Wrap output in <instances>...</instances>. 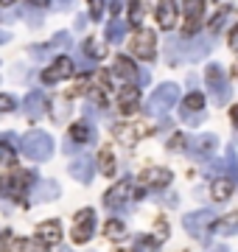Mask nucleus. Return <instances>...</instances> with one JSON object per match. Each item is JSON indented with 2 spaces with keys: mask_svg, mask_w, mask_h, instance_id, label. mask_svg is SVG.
I'll return each mask as SVG.
<instances>
[{
  "mask_svg": "<svg viewBox=\"0 0 238 252\" xmlns=\"http://www.w3.org/2000/svg\"><path fill=\"white\" fill-rule=\"evenodd\" d=\"M20 149H23V154H26L28 160H48L51 154H54V137L48 135V132H39V129H34V132H28L23 140H20Z\"/></svg>",
  "mask_w": 238,
  "mask_h": 252,
  "instance_id": "1",
  "label": "nucleus"
},
{
  "mask_svg": "<svg viewBox=\"0 0 238 252\" xmlns=\"http://www.w3.org/2000/svg\"><path fill=\"white\" fill-rule=\"evenodd\" d=\"M154 132H157V126L154 124H146V121H129V124H118L115 129H112L115 140H120L123 146H135L138 140L154 135Z\"/></svg>",
  "mask_w": 238,
  "mask_h": 252,
  "instance_id": "2",
  "label": "nucleus"
},
{
  "mask_svg": "<svg viewBox=\"0 0 238 252\" xmlns=\"http://www.w3.org/2000/svg\"><path fill=\"white\" fill-rule=\"evenodd\" d=\"M177 98H179V87L177 84H160L154 93H151V98H149V112L151 115H163V112H168V109L177 104Z\"/></svg>",
  "mask_w": 238,
  "mask_h": 252,
  "instance_id": "3",
  "label": "nucleus"
},
{
  "mask_svg": "<svg viewBox=\"0 0 238 252\" xmlns=\"http://www.w3.org/2000/svg\"><path fill=\"white\" fill-rule=\"evenodd\" d=\"M213 219H216V213L205 207V210H196V213H188V216H182V227L193 235V238L205 241V238L210 235V224H213Z\"/></svg>",
  "mask_w": 238,
  "mask_h": 252,
  "instance_id": "4",
  "label": "nucleus"
},
{
  "mask_svg": "<svg viewBox=\"0 0 238 252\" xmlns=\"http://www.w3.org/2000/svg\"><path fill=\"white\" fill-rule=\"evenodd\" d=\"M92 230H95V210L92 207H84V210H79L73 219V241L76 244H87L92 238Z\"/></svg>",
  "mask_w": 238,
  "mask_h": 252,
  "instance_id": "5",
  "label": "nucleus"
},
{
  "mask_svg": "<svg viewBox=\"0 0 238 252\" xmlns=\"http://www.w3.org/2000/svg\"><path fill=\"white\" fill-rule=\"evenodd\" d=\"M129 48H132V54L138 56V59H154V54H157V36H154V31H149V28H138V34L132 36Z\"/></svg>",
  "mask_w": 238,
  "mask_h": 252,
  "instance_id": "6",
  "label": "nucleus"
},
{
  "mask_svg": "<svg viewBox=\"0 0 238 252\" xmlns=\"http://www.w3.org/2000/svg\"><path fill=\"white\" fill-rule=\"evenodd\" d=\"M182 9H185L182 36H193L199 31L202 20H205V0H182Z\"/></svg>",
  "mask_w": 238,
  "mask_h": 252,
  "instance_id": "7",
  "label": "nucleus"
},
{
  "mask_svg": "<svg viewBox=\"0 0 238 252\" xmlns=\"http://www.w3.org/2000/svg\"><path fill=\"white\" fill-rule=\"evenodd\" d=\"M135 193L140 196V190H135V182H132V180H120L118 185H112V188L107 190L104 205H107V207H123L126 202L135 199Z\"/></svg>",
  "mask_w": 238,
  "mask_h": 252,
  "instance_id": "8",
  "label": "nucleus"
},
{
  "mask_svg": "<svg viewBox=\"0 0 238 252\" xmlns=\"http://www.w3.org/2000/svg\"><path fill=\"white\" fill-rule=\"evenodd\" d=\"M73 59L70 56H59L51 67H45L42 70V81L45 84H56V81H62V79H67V76H73Z\"/></svg>",
  "mask_w": 238,
  "mask_h": 252,
  "instance_id": "9",
  "label": "nucleus"
},
{
  "mask_svg": "<svg viewBox=\"0 0 238 252\" xmlns=\"http://www.w3.org/2000/svg\"><path fill=\"white\" fill-rule=\"evenodd\" d=\"M115 76H120V79H126V81H138V84H146L149 81V76L140 73L138 64L132 62L129 56H115Z\"/></svg>",
  "mask_w": 238,
  "mask_h": 252,
  "instance_id": "10",
  "label": "nucleus"
},
{
  "mask_svg": "<svg viewBox=\"0 0 238 252\" xmlns=\"http://www.w3.org/2000/svg\"><path fill=\"white\" fill-rule=\"evenodd\" d=\"M205 76H208V84H210V87H213V93H216V101H219V104H224V101L230 98V84L224 81V76H221V67L210 64Z\"/></svg>",
  "mask_w": 238,
  "mask_h": 252,
  "instance_id": "11",
  "label": "nucleus"
},
{
  "mask_svg": "<svg viewBox=\"0 0 238 252\" xmlns=\"http://www.w3.org/2000/svg\"><path fill=\"white\" fill-rule=\"evenodd\" d=\"M70 177L73 180H79V182H92V174H95V162L90 160V157H76V160H70Z\"/></svg>",
  "mask_w": 238,
  "mask_h": 252,
  "instance_id": "12",
  "label": "nucleus"
},
{
  "mask_svg": "<svg viewBox=\"0 0 238 252\" xmlns=\"http://www.w3.org/2000/svg\"><path fill=\"white\" fill-rule=\"evenodd\" d=\"M138 180H140V185H146V188H165V185L171 182V171H168V168H146Z\"/></svg>",
  "mask_w": 238,
  "mask_h": 252,
  "instance_id": "13",
  "label": "nucleus"
},
{
  "mask_svg": "<svg viewBox=\"0 0 238 252\" xmlns=\"http://www.w3.org/2000/svg\"><path fill=\"white\" fill-rule=\"evenodd\" d=\"M157 23L163 31H171L177 26V3L174 0H160L157 3Z\"/></svg>",
  "mask_w": 238,
  "mask_h": 252,
  "instance_id": "14",
  "label": "nucleus"
},
{
  "mask_svg": "<svg viewBox=\"0 0 238 252\" xmlns=\"http://www.w3.org/2000/svg\"><path fill=\"white\" fill-rule=\"evenodd\" d=\"M92 140H95V129H92L90 124L79 121V124L70 126V137H67V143L82 146V143H92Z\"/></svg>",
  "mask_w": 238,
  "mask_h": 252,
  "instance_id": "15",
  "label": "nucleus"
},
{
  "mask_svg": "<svg viewBox=\"0 0 238 252\" xmlns=\"http://www.w3.org/2000/svg\"><path fill=\"white\" fill-rule=\"evenodd\" d=\"M37 235H39V241H45L48 247H54V244L62 241V224L59 221H42V224L37 227Z\"/></svg>",
  "mask_w": 238,
  "mask_h": 252,
  "instance_id": "16",
  "label": "nucleus"
},
{
  "mask_svg": "<svg viewBox=\"0 0 238 252\" xmlns=\"http://www.w3.org/2000/svg\"><path fill=\"white\" fill-rule=\"evenodd\" d=\"M185 149H188L193 157H205V154H210L213 149H216V137L213 135H199V137H193V140H188Z\"/></svg>",
  "mask_w": 238,
  "mask_h": 252,
  "instance_id": "17",
  "label": "nucleus"
},
{
  "mask_svg": "<svg viewBox=\"0 0 238 252\" xmlns=\"http://www.w3.org/2000/svg\"><path fill=\"white\" fill-rule=\"evenodd\" d=\"M48 112V98L42 95V93H31V95H26V115L28 118H42Z\"/></svg>",
  "mask_w": 238,
  "mask_h": 252,
  "instance_id": "18",
  "label": "nucleus"
},
{
  "mask_svg": "<svg viewBox=\"0 0 238 252\" xmlns=\"http://www.w3.org/2000/svg\"><path fill=\"white\" fill-rule=\"evenodd\" d=\"M140 104V90L138 87H126V90H120V98H118V109L123 115H132Z\"/></svg>",
  "mask_w": 238,
  "mask_h": 252,
  "instance_id": "19",
  "label": "nucleus"
},
{
  "mask_svg": "<svg viewBox=\"0 0 238 252\" xmlns=\"http://www.w3.org/2000/svg\"><path fill=\"white\" fill-rule=\"evenodd\" d=\"M59 196V185L56 182H39L37 188H34V202H51V199Z\"/></svg>",
  "mask_w": 238,
  "mask_h": 252,
  "instance_id": "20",
  "label": "nucleus"
},
{
  "mask_svg": "<svg viewBox=\"0 0 238 252\" xmlns=\"http://www.w3.org/2000/svg\"><path fill=\"white\" fill-rule=\"evenodd\" d=\"M104 233H107V238H112V241H120V238H126V227H123L120 219H110V221L104 224Z\"/></svg>",
  "mask_w": 238,
  "mask_h": 252,
  "instance_id": "21",
  "label": "nucleus"
},
{
  "mask_svg": "<svg viewBox=\"0 0 238 252\" xmlns=\"http://www.w3.org/2000/svg\"><path fill=\"white\" fill-rule=\"evenodd\" d=\"M213 199H216V202H224V199L230 196V193H233V182L230 180H224V177H219V180L213 182Z\"/></svg>",
  "mask_w": 238,
  "mask_h": 252,
  "instance_id": "22",
  "label": "nucleus"
},
{
  "mask_svg": "<svg viewBox=\"0 0 238 252\" xmlns=\"http://www.w3.org/2000/svg\"><path fill=\"white\" fill-rule=\"evenodd\" d=\"M84 54L90 56V59H104V56H107V45H104L101 39H95V36H92V39H87V42H84Z\"/></svg>",
  "mask_w": 238,
  "mask_h": 252,
  "instance_id": "23",
  "label": "nucleus"
},
{
  "mask_svg": "<svg viewBox=\"0 0 238 252\" xmlns=\"http://www.w3.org/2000/svg\"><path fill=\"white\" fill-rule=\"evenodd\" d=\"M143 23V0H129V26L138 28Z\"/></svg>",
  "mask_w": 238,
  "mask_h": 252,
  "instance_id": "24",
  "label": "nucleus"
},
{
  "mask_svg": "<svg viewBox=\"0 0 238 252\" xmlns=\"http://www.w3.org/2000/svg\"><path fill=\"white\" fill-rule=\"evenodd\" d=\"M98 165H101V171L104 174H115V157H112V152L110 149H101V154H98Z\"/></svg>",
  "mask_w": 238,
  "mask_h": 252,
  "instance_id": "25",
  "label": "nucleus"
},
{
  "mask_svg": "<svg viewBox=\"0 0 238 252\" xmlns=\"http://www.w3.org/2000/svg\"><path fill=\"white\" fill-rule=\"evenodd\" d=\"M182 104H185V109H191V112H199V109H205V95H202V93H188Z\"/></svg>",
  "mask_w": 238,
  "mask_h": 252,
  "instance_id": "26",
  "label": "nucleus"
},
{
  "mask_svg": "<svg viewBox=\"0 0 238 252\" xmlns=\"http://www.w3.org/2000/svg\"><path fill=\"white\" fill-rule=\"evenodd\" d=\"M236 230H238V210H236V213H230L227 219H221V221H219V233L233 235Z\"/></svg>",
  "mask_w": 238,
  "mask_h": 252,
  "instance_id": "27",
  "label": "nucleus"
},
{
  "mask_svg": "<svg viewBox=\"0 0 238 252\" xmlns=\"http://www.w3.org/2000/svg\"><path fill=\"white\" fill-rule=\"evenodd\" d=\"M135 252H160L154 238H149V235H140L138 241H135Z\"/></svg>",
  "mask_w": 238,
  "mask_h": 252,
  "instance_id": "28",
  "label": "nucleus"
},
{
  "mask_svg": "<svg viewBox=\"0 0 238 252\" xmlns=\"http://www.w3.org/2000/svg\"><path fill=\"white\" fill-rule=\"evenodd\" d=\"M0 165H14V149L0 137Z\"/></svg>",
  "mask_w": 238,
  "mask_h": 252,
  "instance_id": "29",
  "label": "nucleus"
},
{
  "mask_svg": "<svg viewBox=\"0 0 238 252\" xmlns=\"http://www.w3.org/2000/svg\"><path fill=\"white\" fill-rule=\"evenodd\" d=\"M120 36H123V26H120L118 20H112L110 28H107V39L110 42H120Z\"/></svg>",
  "mask_w": 238,
  "mask_h": 252,
  "instance_id": "30",
  "label": "nucleus"
},
{
  "mask_svg": "<svg viewBox=\"0 0 238 252\" xmlns=\"http://www.w3.org/2000/svg\"><path fill=\"white\" fill-rule=\"evenodd\" d=\"M227 11H230V6H221V9H219V14H216V17L210 20V31H219V26H221V20L227 17Z\"/></svg>",
  "mask_w": 238,
  "mask_h": 252,
  "instance_id": "31",
  "label": "nucleus"
},
{
  "mask_svg": "<svg viewBox=\"0 0 238 252\" xmlns=\"http://www.w3.org/2000/svg\"><path fill=\"white\" fill-rule=\"evenodd\" d=\"M90 3V14H92V20H98L101 14H104V0H87Z\"/></svg>",
  "mask_w": 238,
  "mask_h": 252,
  "instance_id": "32",
  "label": "nucleus"
},
{
  "mask_svg": "<svg viewBox=\"0 0 238 252\" xmlns=\"http://www.w3.org/2000/svg\"><path fill=\"white\" fill-rule=\"evenodd\" d=\"M185 143H188V137L185 135H174L171 137V143H168V149H171V152H179V149H185Z\"/></svg>",
  "mask_w": 238,
  "mask_h": 252,
  "instance_id": "33",
  "label": "nucleus"
},
{
  "mask_svg": "<svg viewBox=\"0 0 238 252\" xmlns=\"http://www.w3.org/2000/svg\"><path fill=\"white\" fill-rule=\"evenodd\" d=\"M14 107H17V104H14L11 95H0V112H11Z\"/></svg>",
  "mask_w": 238,
  "mask_h": 252,
  "instance_id": "34",
  "label": "nucleus"
},
{
  "mask_svg": "<svg viewBox=\"0 0 238 252\" xmlns=\"http://www.w3.org/2000/svg\"><path fill=\"white\" fill-rule=\"evenodd\" d=\"M9 241H11V233L9 230H0V252H9Z\"/></svg>",
  "mask_w": 238,
  "mask_h": 252,
  "instance_id": "35",
  "label": "nucleus"
},
{
  "mask_svg": "<svg viewBox=\"0 0 238 252\" xmlns=\"http://www.w3.org/2000/svg\"><path fill=\"white\" fill-rule=\"evenodd\" d=\"M157 235H160V241L168 235V224H165V219H160V221H157Z\"/></svg>",
  "mask_w": 238,
  "mask_h": 252,
  "instance_id": "36",
  "label": "nucleus"
},
{
  "mask_svg": "<svg viewBox=\"0 0 238 252\" xmlns=\"http://www.w3.org/2000/svg\"><path fill=\"white\" fill-rule=\"evenodd\" d=\"M230 48H233V51H238V26L230 31Z\"/></svg>",
  "mask_w": 238,
  "mask_h": 252,
  "instance_id": "37",
  "label": "nucleus"
},
{
  "mask_svg": "<svg viewBox=\"0 0 238 252\" xmlns=\"http://www.w3.org/2000/svg\"><path fill=\"white\" fill-rule=\"evenodd\" d=\"M26 250H28V241H14L9 252H26Z\"/></svg>",
  "mask_w": 238,
  "mask_h": 252,
  "instance_id": "38",
  "label": "nucleus"
},
{
  "mask_svg": "<svg viewBox=\"0 0 238 252\" xmlns=\"http://www.w3.org/2000/svg\"><path fill=\"white\" fill-rule=\"evenodd\" d=\"M28 3H31V6H42V9L51 6V0H28Z\"/></svg>",
  "mask_w": 238,
  "mask_h": 252,
  "instance_id": "39",
  "label": "nucleus"
},
{
  "mask_svg": "<svg viewBox=\"0 0 238 252\" xmlns=\"http://www.w3.org/2000/svg\"><path fill=\"white\" fill-rule=\"evenodd\" d=\"M230 118H233V124L238 126V104H236V107H233V109H230Z\"/></svg>",
  "mask_w": 238,
  "mask_h": 252,
  "instance_id": "40",
  "label": "nucleus"
},
{
  "mask_svg": "<svg viewBox=\"0 0 238 252\" xmlns=\"http://www.w3.org/2000/svg\"><path fill=\"white\" fill-rule=\"evenodd\" d=\"M208 252H227V247H210Z\"/></svg>",
  "mask_w": 238,
  "mask_h": 252,
  "instance_id": "41",
  "label": "nucleus"
},
{
  "mask_svg": "<svg viewBox=\"0 0 238 252\" xmlns=\"http://www.w3.org/2000/svg\"><path fill=\"white\" fill-rule=\"evenodd\" d=\"M11 3H14V0H0V6H11Z\"/></svg>",
  "mask_w": 238,
  "mask_h": 252,
  "instance_id": "42",
  "label": "nucleus"
},
{
  "mask_svg": "<svg viewBox=\"0 0 238 252\" xmlns=\"http://www.w3.org/2000/svg\"><path fill=\"white\" fill-rule=\"evenodd\" d=\"M62 252H73V250H62Z\"/></svg>",
  "mask_w": 238,
  "mask_h": 252,
  "instance_id": "43",
  "label": "nucleus"
},
{
  "mask_svg": "<svg viewBox=\"0 0 238 252\" xmlns=\"http://www.w3.org/2000/svg\"><path fill=\"white\" fill-rule=\"evenodd\" d=\"M118 252H126V250H118Z\"/></svg>",
  "mask_w": 238,
  "mask_h": 252,
  "instance_id": "44",
  "label": "nucleus"
}]
</instances>
